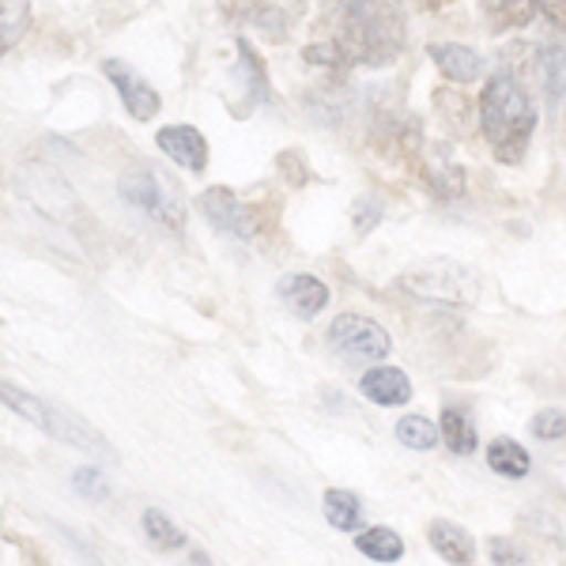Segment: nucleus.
<instances>
[{
	"label": "nucleus",
	"instance_id": "nucleus-26",
	"mask_svg": "<svg viewBox=\"0 0 566 566\" xmlns=\"http://www.w3.org/2000/svg\"><path fill=\"white\" fill-rule=\"evenodd\" d=\"M303 57L310 61V65H322V69H348L352 65L348 50H344L340 42H314L303 50Z\"/></svg>",
	"mask_w": 566,
	"mask_h": 566
},
{
	"label": "nucleus",
	"instance_id": "nucleus-17",
	"mask_svg": "<svg viewBox=\"0 0 566 566\" xmlns=\"http://www.w3.org/2000/svg\"><path fill=\"white\" fill-rule=\"evenodd\" d=\"M355 547H359V555H367V559L381 563V566L405 559V541H400V533H397V528H389V525L363 528V533L355 536Z\"/></svg>",
	"mask_w": 566,
	"mask_h": 566
},
{
	"label": "nucleus",
	"instance_id": "nucleus-9",
	"mask_svg": "<svg viewBox=\"0 0 566 566\" xmlns=\"http://www.w3.org/2000/svg\"><path fill=\"white\" fill-rule=\"evenodd\" d=\"M103 72H106V80L114 84V91L122 95L125 109H129L136 122H151V117L159 114V91H155L136 69H129L125 61H117V57H109V61H103Z\"/></svg>",
	"mask_w": 566,
	"mask_h": 566
},
{
	"label": "nucleus",
	"instance_id": "nucleus-3",
	"mask_svg": "<svg viewBox=\"0 0 566 566\" xmlns=\"http://www.w3.org/2000/svg\"><path fill=\"white\" fill-rule=\"evenodd\" d=\"M0 397H4V408H12L15 416H23L27 423H34L45 434H53L57 442L76 446L80 453H95V458H109V453H114V446H109L91 423H84L80 416L65 412V408L50 405V400L34 397V392L15 389L12 381H4V386H0Z\"/></svg>",
	"mask_w": 566,
	"mask_h": 566
},
{
	"label": "nucleus",
	"instance_id": "nucleus-20",
	"mask_svg": "<svg viewBox=\"0 0 566 566\" xmlns=\"http://www.w3.org/2000/svg\"><path fill=\"white\" fill-rule=\"evenodd\" d=\"M392 434H397V442L400 446H408V450H416V453H427V450H434L438 446V438H442V427L431 423L427 416H400L397 419V427H392Z\"/></svg>",
	"mask_w": 566,
	"mask_h": 566
},
{
	"label": "nucleus",
	"instance_id": "nucleus-15",
	"mask_svg": "<svg viewBox=\"0 0 566 566\" xmlns=\"http://www.w3.org/2000/svg\"><path fill=\"white\" fill-rule=\"evenodd\" d=\"M322 514L336 533H355L363 525V499L348 488H328L322 499Z\"/></svg>",
	"mask_w": 566,
	"mask_h": 566
},
{
	"label": "nucleus",
	"instance_id": "nucleus-16",
	"mask_svg": "<svg viewBox=\"0 0 566 566\" xmlns=\"http://www.w3.org/2000/svg\"><path fill=\"white\" fill-rule=\"evenodd\" d=\"M488 469L502 480H525L528 469H533V458H528V450L522 442H514V438H495L488 446Z\"/></svg>",
	"mask_w": 566,
	"mask_h": 566
},
{
	"label": "nucleus",
	"instance_id": "nucleus-27",
	"mask_svg": "<svg viewBox=\"0 0 566 566\" xmlns=\"http://www.w3.org/2000/svg\"><path fill=\"white\" fill-rule=\"evenodd\" d=\"M528 427H533V434L541 438V442H563L566 438V412H559V408H541Z\"/></svg>",
	"mask_w": 566,
	"mask_h": 566
},
{
	"label": "nucleus",
	"instance_id": "nucleus-14",
	"mask_svg": "<svg viewBox=\"0 0 566 566\" xmlns=\"http://www.w3.org/2000/svg\"><path fill=\"white\" fill-rule=\"evenodd\" d=\"M427 541H431L438 559H446L450 566H472L476 563V541L453 522H431L427 528Z\"/></svg>",
	"mask_w": 566,
	"mask_h": 566
},
{
	"label": "nucleus",
	"instance_id": "nucleus-19",
	"mask_svg": "<svg viewBox=\"0 0 566 566\" xmlns=\"http://www.w3.org/2000/svg\"><path fill=\"white\" fill-rule=\"evenodd\" d=\"M438 427H442V442L450 453H458V458H472V453H476V446H480L476 427H472V419L464 416L461 408H446Z\"/></svg>",
	"mask_w": 566,
	"mask_h": 566
},
{
	"label": "nucleus",
	"instance_id": "nucleus-23",
	"mask_svg": "<svg viewBox=\"0 0 566 566\" xmlns=\"http://www.w3.org/2000/svg\"><path fill=\"white\" fill-rule=\"evenodd\" d=\"M140 528H144V536H148V544L159 547V552H178V547H186V533L155 506L140 514Z\"/></svg>",
	"mask_w": 566,
	"mask_h": 566
},
{
	"label": "nucleus",
	"instance_id": "nucleus-24",
	"mask_svg": "<svg viewBox=\"0 0 566 566\" xmlns=\"http://www.w3.org/2000/svg\"><path fill=\"white\" fill-rule=\"evenodd\" d=\"M239 57H242V76H245V95H250V103H261V106L272 103V87H269V76H264V65L245 39H239Z\"/></svg>",
	"mask_w": 566,
	"mask_h": 566
},
{
	"label": "nucleus",
	"instance_id": "nucleus-1",
	"mask_svg": "<svg viewBox=\"0 0 566 566\" xmlns=\"http://www.w3.org/2000/svg\"><path fill=\"white\" fill-rule=\"evenodd\" d=\"M352 61L370 69H386L405 53L408 23L397 0H344L340 39Z\"/></svg>",
	"mask_w": 566,
	"mask_h": 566
},
{
	"label": "nucleus",
	"instance_id": "nucleus-25",
	"mask_svg": "<svg viewBox=\"0 0 566 566\" xmlns=\"http://www.w3.org/2000/svg\"><path fill=\"white\" fill-rule=\"evenodd\" d=\"M27 20H31V8H27V0H4V15H0V31H4V53H12V45L23 39Z\"/></svg>",
	"mask_w": 566,
	"mask_h": 566
},
{
	"label": "nucleus",
	"instance_id": "nucleus-35",
	"mask_svg": "<svg viewBox=\"0 0 566 566\" xmlns=\"http://www.w3.org/2000/svg\"><path fill=\"white\" fill-rule=\"evenodd\" d=\"M423 4H427V8H442L446 0H423Z\"/></svg>",
	"mask_w": 566,
	"mask_h": 566
},
{
	"label": "nucleus",
	"instance_id": "nucleus-30",
	"mask_svg": "<svg viewBox=\"0 0 566 566\" xmlns=\"http://www.w3.org/2000/svg\"><path fill=\"white\" fill-rule=\"evenodd\" d=\"M269 8V0H219V12L231 23H253Z\"/></svg>",
	"mask_w": 566,
	"mask_h": 566
},
{
	"label": "nucleus",
	"instance_id": "nucleus-5",
	"mask_svg": "<svg viewBox=\"0 0 566 566\" xmlns=\"http://www.w3.org/2000/svg\"><path fill=\"white\" fill-rule=\"evenodd\" d=\"M117 189H122L125 205H133L136 212H144L159 227H167L170 234H186V205H181L178 189L170 186V178H163L159 170L136 167L129 175H122Z\"/></svg>",
	"mask_w": 566,
	"mask_h": 566
},
{
	"label": "nucleus",
	"instance_id": "nucleus-22",
	"mask_svg": "<svg viewBox=\"0 0 566 566\" xmlns=\"http://www.w3.org/2000/svg\"><path fill=\"white\" fill-rule=\"evenodd\" d=\"M541 76L547 87V98L555 106L566 103V45L563 42H547L541 50Z\"/></svg>",
	"mask_w": 566,
	"mask_h": 566
},
{
	"label": "nucleus",
	"instance_id": "nucleus-2",
	"mask_svg": "<svg viewBox=\"0 0 566 566\" xmlns=\"http://www.w3.org/2000/svg\"><path fill=\"white\" fill-rule=\"evenodd\" d=\"M480 125L499 163H522L536 129V106L510 72H499L480 98Z\"/></svg>",
	"mask_w": 566,
	"mask_h": 566
},
{
	"label": "nucleus",
	"instance_id": "nucleus-10",
	"mask_svg": "<svg viewBox=\"0 0 566 566\" xmlns=\"http://www.w3.org/2000/svg\"><path fill=\"white\" fill-rule=\"evenodd\" d=\"M155 144H159L178 167L193 170V175H200V170L208 167V140L193 125H167V129H159V136H155Z\"/></svg>",
	"mask_w": 566,
	"mask_h": 566
},
{
	"label": "nucleus",
	"instance_id": "nucleus-4",
	"mask_svg": "<svg viewBox=\"0 0 566 566\" xmlns=\"http://www.w3.org/2000/svg\"><path fill=\"white\" fill-rule=\"evenodd\" d=\"M15 193H20L39 216L50 219V223L76 227L80 216H84L80 197L72 193V186L50 167V163H23V167L15 170Z\"/></svg>",
	"mask_w": 566,
	"mask_h": 566
},
{
	"label": "nucleus",
	"instance_id": "nucleus-7",
	"mask_svg": "<svg viewBox=\"0 0 566 566\" xmlns=\"http://www.w3.org/2000/svg\"><path fill=\"white\" fill-rule=\"evenodd\" d=\"M200 216H205L219 234H231V239H239L245 245L261 242L272 223L269 212H261L258 205H242L227 186H212L200 193Z\"/></svg>",
	"mask_w": 566,
	"mask_h": 566
},
{
	"label": "nucleus",
	"instance_id": "nucleus-13",
	"mask_svg": "<svg viewBox=\"0 0 566 566\" xmlns=\"http://www.w3.org/2000/svg\"><path fill=\"white\" fill-rule=\"evenodd\" d=\"M431 61L438 69H442L446 80H453V84H472V80L483 76V61L476 50H469V45H458V42H434L431 50Z\"/></svg>",
	"mask_w": 566,
	"mask_h": 566
},
{
	"label": "nucleus",
	"instance_id": "nucleus-33",
	"mask_svg": "<svg viewBox=\"0 0 566 566\" xmlns=\"http://www.w3.org/2000/svg\"><path fill=\"white\" fill-rule=\"evenodd\" d=\"M541 12H544L552 23L566 27V0H541Z\"/></svg>",
	"mask_w": 566,
	"mask_h": 566
},
{
	"label": "nucleus",
	"instance_id": "nucleus-21",
	"mask_svg": "<svg viewBox=\"0 0 566 566\" xmlns=\"http://www.w3.org/2000/svg\"><path fill=\"white\" fill-rule=\"evenodd\" d=\"M541 8V0H488L483 15L491 20L495 31H510V27H528Z\"/></svg>",
	"mask_w": 566,
	"mask_h": 566
},
{
	"label": "nucleus",
	"instance_id": "nucleus-28",
	"mask_svg": "<svg viewBox=\"0 0 566 566\" xmlns=\"http://www.w3.org/2000/svg\"><path fill=\"white\" fill-rule=\"evenodd\" d=\"M72 488H76V495L87 499V502H106L109 499V483L103 480V472L98 469H76L72 472Z\"/></svg>",
	"mask_w": 566,
	"mask_h": 566
},
{
	"label": "nucleus",
	"instance_id": "nucleus-12",
	"mask_svg": "<svg viewBox=\"0 0 566 566\" xmlns=\"http://www.w3.org/2000/svg\"><path fill=\"white\" fill-rule=\"evenodd\" d=\"M359 392L378 408H400L412 397V381L400 367H374L359 378Z\"/></svg>",
	"mask_w": 566,
	"mask_h": 566
},
{
	"label": "nucleus",
	"instance_id": "nucleus-34",
	"mask_svg": "<svg viewBox=\"0 0 566 566\" xmlns=\"http://www.w3.org/2000/svg\"><path fill=\"white\" fill-rule=\"evenodd\" d=\"M189 566H212V559H208V552H193L189 555Z\"/></svg>",
	"mask_w": 566,
	"mask_h": 566
},
{
	"label": "nucleus",
	"instance_id": "nucleus-31",
	"mask_svg": "<svg viewBox=\"0 0 566 566\" xmlns=\"http://www.w3.org/2000/svg\"><path fill=\"white\" fill-rule=\"evenodd\" d=\"M488 555H491V563H495V566H525L528 563L522 544L499 541V536H495V541H488Z\"/></svg>",
	"mask_w": 566,
	"mask_h": 566
},
{
	"label": "nucleus",
	"instance_id": "nucleus-6",
	"mask_svg": "<svg viewBox=\"0 0 566 566\" xmlns=\"http://www.w3.org/2000/svg\"><path fill=\"white\" fill-rule=\"evenodd\" d=\"M400 291H408L419 303L434 306H469L476 303V276L464 264L453 261H431L423 269H412L400 276Z\"/></svg>",
	"mask_w": 566,
	"mask_h": 566
},
{
	"label": "nucleus",
	"instance_id": "nucleus-11",
	"mask_svg": "<svg viewBox=\"0 0 566 566\" xmlns=\"http://www.w3.org/2000/svg\"><path fill=\"white\" fill-rule=\"evenodd\" d=\"M280 298H283V306H287L295 317H303V322H314V317L328 306V287L317 276L295 272V276L280 280Z\"/></svg>",
	"mask_w": 566,
	"mask_h": 566
},
{
	"label": "nucleus",
	"instance_id": "nucleus-32",
	"mask_svg": "<svg viewBox=\"0 0 566 566\" xmlns=\"http://www.w3.org/2000/svg\"><path fill=\"white\" fill-rule=\"evenodd\" d=\"M276 167H280V175L291 181V186H306V181H310V170H306V163H303V155H298V151H283L276 159Z\"/></svg>",
	"mask_w": 566,
	"mask_h": 566
},
{
	"label": "nucleus",
	"instance_id": "nucleus-18",
	"mask_svg": "<svg viewBox=\"0 0 566 566\" xmlns=\"http://www.w3.org/2000/svg\"><path fill=\"white\" fill-rule=\"evenodd\" d=\"M434 106H438V114H442V122L450 125V133L472 136V129H476V109H472V103H469V95H464V91L438 87L434 91Z\"/></svg>",
	"mask_w": 566,
	"mask_h": 566
},
{
	"label": "nucleus",
	"instance_id": "nucleus-29",
	"mask_svg": "<svg viewBox=\"0 0 566 566\" xmlns=\"http://www.w3.org/2000/svg\"><path fill=\"white\" fill-rule=\"evenodd\" d=\"M352 223H355V234H370L374 227L381 223V205H378V197H359V200H355Z\"/></svg>",
	"mask_w": 566,
	"mask_h": 566
},
{
	"label": "nucleus",
	"instance_id": "nucleus-8",
	"mask_svg": "<svg viewBox=\"0 0 566 566\" xmlns=\"http://www.w3.org/2000/svg\"><path fill=\"white\" fill-rule=\"evenodd\" d=\"M328 348L355 363H381L392 352L389 333L363 314H340L328 325Z\"/></svg>",
	"mask_w": 566,
	"mask_h": 566
}]
</instances>
